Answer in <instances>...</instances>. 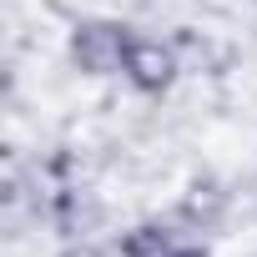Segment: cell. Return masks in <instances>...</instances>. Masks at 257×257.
<instances>
[{
  "label": "cell",
  "mask_w": 257,
  "mask_h": 257,
  "mask_svg": "<svg viewBox=\"0 0 257 257\" xmlns=\"http://www.w3.org/2000/svg\"><path fill=\"white\" fill-rule=\"evenodd\" d=\"M126 36L121 26L111 21H81L71 31V61L86 71V76H106V71H121V56H126Z\"/></svg>",
  "instance_id": "6da1fadb"
},
{
  "label": "cell",
  "mask_w": 257,
  "mask_h": 257,
  "mask_svg": "<svg viewBox=\"0 0 257 257\" xmlns=\"http://www.w3.org/2000/svg\"><path fill=\"white\" fill-rule=\"evenodd\" d=\"M121 71L137 91H167L172 76H177V56H172V46H162L152 36H132L126 56H121Z\"/></svg>",
  "instance_id": "7a4b0ae2"
},
{
  "label": "cell",
  "mask_w": 257,
  "mask_h": 257,
  "mask_svg": "<svg viewBox=\"0 0 257 257\" xmlns=\"http://www.w3.org/2000/svg\"><path fill=\"white\" fill-rule=\"evenodd\" d=\"M182 252V237L162 222H147V227H132L121 242V257H177Z\"/></svg>",
  "instance_id": "3957f363"
},
{
  "label": "cell",
  "mask_w": 257,
  "mask_h": 257,
  "mask_svg": "<svg viewBox=\"0 0 257 257\" xmlns=\"http://www.w3.org/2000/svg\"><path fill=\"white\" fill-rule=\"evenodd\" d=\"M177 257H202V252H187V247H182V252H177Z\"/></svg>",
  "instance_id": "277c9868"
}]
</instances>
